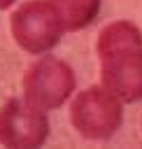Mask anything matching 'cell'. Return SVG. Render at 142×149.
Instances as JSON below:
<instances>
[{
  "label": "cell",
  "instance_id": "277c9868",
  "mask_svg": "<svg viewBox=\"0 0 142 149\" xmlns=\"http://www.w3.org/2000/svg\"><path fill=\"white\" fill-rule=\"evenodd\" d=\"M74 84V72L65 61L42 56L23 74V98L44 112L56 109L72 95Z\"/></svg>",
  "mask_w": 142,
  "mask_h": 149
},
{
  "label": "cell",
  "instance_id": "6da1fadb",
  "mask_svg": "<svg viewBox=\"0 0 142 149\" xmlns=\"http://www.w3.org/2000/svg\"><path fill=\"white\" fill-rule=\"evenodd\" d=\"M100 79L123 102L142 98V30L130 21H114L102 28L95 42Z\"/></svg>",
  "mask_w": 142,
  "mask_h": 149
},
{
  "label": "cell",
  "instance_id": "3957f363",
  "mask_svg": "<svg viewBox=\"0 0 142 149\" xmlns=\"http://www.w3.org/2000/svg\"><path fill=\"white\" fill-rule=\"evenodd\" d=\"M121 102L123 100L107 86H88L72 100L70 121L79 135L88 140H107L119 130L123 121Z\"/></svg>",
  "mask_w": 142,
  "mask_h": 149
},
{
  "label": "cell",
  "instance_id": "8992f818",
  "mask_svg": "<svg viewBox=\"0 0 142 149\" xmlns=\"http://www.w3.org/2000/svg\"><path fill=\"white\" fill-rule=\"evenodd\" d=\"M51 2L58 7L68 30H79L91 26L100 12V0H51Z\"/></svg>",
  "mask_w": 142,
  "mask_h": 149
},
{
  "label": "cell",
  "instance_id": "52a82bcc",
  "mask_svg": "<svg viewBox=\"0 0 142 149\" xmlns=\"http://www.w3.org/2000/svg\"><path fill=\"white\" fill-rule=\"evenodd\" d=\"M16 0H0V9H7L9 5H14Z\"/></svg>",
  "mask_w": 142,
  "mask_h": 149
},
{
  "label": "cell",
  "instance_id": "5b68a950",
  "mask_svg": "<svg viewBox=\"0 0 142 149\" xmlns=\"http://www.w3.org/2000/svg\"><path fill=\"white\" fill-rule=\"evenodd\" d=\"M49 137V119L44 109L26 98H9L0 107V144L5 147H40Z\"/></svg>",
  "mask_w": 142,
  "mask_h": 149
},
{
  "label": "cell",
  "instance_id": "7a4b0ae2",
  "mask_svg": "<svg viewBox=\"0 0 142 149\" xmlns=\"http://www.w3.org/2000/svg\"><path fill=\"white\" fill-rule=\"evenodd\" d=\"M12 37L14 42L26 51V54H47L51 51L65 28V21L58 12V7L51 0H30L23 2L14 14H12Z\"/></svg>",
  "mask_w": 142,
  "mask_h": 149
}]
</instances>
